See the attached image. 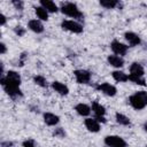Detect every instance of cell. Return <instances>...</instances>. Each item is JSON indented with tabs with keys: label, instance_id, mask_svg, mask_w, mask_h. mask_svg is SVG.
Returning <instances> with one entry per match:
<instances>
[{
	"label": "cell",
	"instance_id": "cell-12",
	"mask_svg": "<svg viewBox=\"0 0 147 147\" xmlns=\"http://www.w3.org/2000/svg\"><path fill=\"white\" fill-rule=\"evenodd\" d=\"M107 61H108V63H109L111 67H114V68H118V69H119L121 67L124 65V60H123V57H122V56H118V55H116V54L108 55Z\"/></svg>",
	"mask_w": 147,
	"mask_h": 147
},
{
	"label": "cell",
	"instance_id": "cell-22",
	"mask_svg": "<svg viewBox=\"0 0 147 147\" xmlns=\"http://www.w3.org/2000/svg\"><path fill=\"white\" fill-rule=\"evenodd\" d=\"M34 13H36L37 17H38L40 21H47V20H48V11H47L44 7H41V6L36 7V8H34Z\"/></svg>",
	"mask_w": 147,
	"mask_h": 147
},
{
	"label": "cell",
	"instance_id": "cell-11",
	"mask_svg": "<svg viewBox=\"0 0 147 147\" xmlns=\"http://www.w3.org/2000/svg\"><path fill=\"white\" fill-rule=\"evenodd\" d=\"M28 28L34 33H42L45 30L40 20H30L28 23Z\"/></svg>",
	"mask_w": 147,
	"mask_h": 147
},
{
	"label": "cell",
	"instance_id": "cell-1",
	"mask_svg": "<svg viewBox=\"0 0 147 147\" xmlns=\"http://www.w3.org/2000/svg\"><path fill=\"white\" fill-rule=\"evenodd\" d=\"M21 82L22 79H21L20 74L14 70L7 71L6 76H1L0 78V84L3 87L5 92L13 99H18L23 96V93L20 88Z\"/></svg>",
	"mask_w": 147,
	"mask_h": 147
},
{
	"label": "cell",
	"instance_id": "cell-27",
	"mask_svg": "<svg viewBox=\"0 0 147 147\" xmlns=\"http://www.w3.org/2000/svg\"><path fill=\"white\" fill-rule=\"evenodd\" d=\"M22 147H37L33 139H26L22 142Z\"/></svg>",
	"mask_w": 147,
	"mask_h": 147
},
{
	"label": "cell",
	"instance_id": "cell-7",
	"mask_svg": "<svg viewBox=\"0 0 147 147\" xmlns=\"http://www.w3.org/2000/svg\"><path fill=\"white\" fill-rule=\"evenodd\" d=\"M96 90L100 91V92H102L103 94H106L108 96H114L117 93V88L114 85H111L110 83H107V82L106 83H100L96 86Z\"/></svg>",
	"mask_w": 147,
	"mask_h": 147
},
{
	"label": "cell",
	"instance_id": "cell-15",
	"mask_svg": "<svg viewBox=\"0 0 147 147\" xmlns=\"http://www.w3.org/2000/svg\"><path fill=\"white\" fill-rule=\"evenodd\" d=\"M91 109L94 113L95 117H105V115H106V108L101 103H99L98 101H93L92 102Z\"/></svg>",
	"mask_w": 147,
	"mask_h": 147
},
{
	"label": "cell",
	"instance_id": "cell-33",
	"mask_svg": "<svg viewBox=\"0 0 147 147\" xmlns=\"http://www.w3.org/2000/svg\"><path fill=\"white\" fill-rule=\"evenodd\" d=\"M144 127H145V130H146V131H147V123H146V124H145V126H144Z\"/></svg>",
	"mask_w": 147,
	"mask_h": 147
},
{
	"label": "cell",
	"instance_id": "cell-6",
	"mask_svg": "<svg viewBox=\"0 0 147 147\" xmlns=\"http://www.w3.org/2000/svg\"><path fill=\"white\" fill-rule=\"evenodd\" d=\"M74 76L78 84H88L92 78V74L85 69H77L74 71Z\"/></svg>",
	"mask_w": 147,
	"mask_h": 147
},
{
	"label": "cell",
	"instance_id": "cell-26",
	"mask_svg": "<svg viewBox=\"0 0 147 147\" xmlns=\"http://www.w3.org/2000/svg\"><path fill=\"white\" fill-rule=\"evenodd\" d=\"M14 32H15L18 37H22V36L25 34V29H24L23 26H21V25H17V26L14 28Z\"/></svg>",
	"mask_w": 147,
	"mask_h": 147
},
{
	"label": "cell",
	"instance_id": "cell-19",
	"mask_svg": "<svg viewBox=\"0 0 147 147\" xmlns=\"http://www.w3.org/2000/svg\"><path fill=\"white\" fill-rule=\"evenodd\" d=\"M111 76L118 83H125V82L129 80V75L123 72V71H121V70H114L111 72Z\"/></svg>",
	"mask_w": 147,
	"mask_h": 147
},
{
	"label": "cell",
	"instance_id": "cell-3",
	"mask_svg": "<svg viewBox=\"0 0 147 147\" xmlns=\"http://www.w3.org/2000/svg\"><path fill=\"white\" fill-rule=\"evenodd\" d=\"M60 9H61L62 14H64L65 16L71 17L74 20H79L80 21L84 17V15L80 11V9L78 8V6L76 3H74V2H63L61 5Z\"/></svg>",
	"mask_w": 147,
	"mask_h": 147
},
{
	"label": "cell",
	"instance_id": "cell-18",
	"mask_svg": "<svg viewBox=\"0 0 147 147\" xmlns=\"http://www.w3.org/2000/svg\"><path fill=\"white\" fill-rule=\"evenodd\" d=\"M40 6L44 7L48 13H56L59 10V7L55 2L51 1V0H41L40 1Z\"/></svg>",
	"mask_w": 147,
	"mask_h": 147
},
{
	"label": "cell",
	"instance_id": "cell-4",
	"mask_svg": "<svg viewBox=\"0 0 147 147\" xmlns=\"http://www.w3.org/2000/svg\"><path fill=\"white\" fill-rule=\"evenodd\" d=\"M61 28L65 31L72 32V33H82L83 32V25L78 23L75 20H64L61 23Z\"/></svg>",
	"mask_w": 147,
	"mask_h": 147
},
{
	"label": "cell",
	"instance_id": "cell-16",
	"mask_svg": "<svg viewBox=\"0 0 147 147\" xmlns=\"http://www.w3.org/2000/svg\"><path fill=\"white\" fill-rule=\"evenodd\" d=\"M75 110L77 111V114L79 115V116H83V117H87L90 114H91V107L88 106V105H86V103H78V105H76V107H75Z\"/></svg>",
	"mask_w": 147,
	"mask_h": 147
},
{
	"label": "cell",
	"instance_id": "cell-2",
	"mask_svg": "<svg viewBox=\"0 0 147 147\" xmlns=\"http://www.w3.org/2000/svg\"><path fill=\"white\" fill-rule=\"evenodd\" d=\"M129 103L136 110H141L147 106V92L146 91H138L134 92L129 98Z\"/></svg>",
	"mask_w": 147,
	"mask_h": 147
},
{
	"label": "cell",
	"instance_id": "cell-29",
	"mask_svg": "<svg viewBox=\"0 0 147 147\" xmlns=\"http://www.w3.org/2000/svg\"><path fill=\"white\" fill-rule=\"evenodd\" d=\"M1 147H15V145H14V142H11L9 140H6V141L1 142Z\"/></svg>",
	"mask_w": 147,
	"mask_h": 147
},
{
	"label": "cell",
	"instance_id": "cell-25",
	"mask_svg": "<svg viewBox=\"0 0 147 147\" xmlns=\"http://www.w3.org/2000/svg\"><path fill=\"white\" fill-rule=\"evenodd\" d=\"M53 136L56 138H64L65 137V131L62 127H57L53 131Z\"/></svg>",
	"mask_w": 147,
	"mask_h": 147
},
{
	"label": "cell",
	"instance_id": "cell-14",
	"mask_svg": "<svg viewBox=\"0 0 147 147\" xmlns=\"http://www.w3.org/2000/svg\"><path fill=\"white\" fill-rule=\"evenodd\" d=\"M44 122L49 126H55L60 122V117L53 113H44Z\"/></svg>",
	"mask_w": 147,
	"mask_h": 147
},
{
	"label": "cell",
	"instance_id": "cell-23",
	"mask_svg": "<svg viewBox=\"0 0 147 147\" xmlns=\"http://www.w3.org/2000/svg\"><path fill=\"white\" fill-rule=\"evenodd\" d=\"M33 83L36 84V85H38V86H40V87H47V79L44 77V76H41V75H36V76H33Z\"/></svg>",
	"mask_w": 147,
	"mask_h": 147
},
{
	"label": "cell",
	"instance_id": "cell-31",
	"mask_svg": "<svg viewBox=\"0 0 147 147\" xmlns=\"http://www.w3.org/2000/svg\"><path fill=\"white\" fill-rule=\"evenodd\" d=\"M7 52V47H6V45L3 44V42H0V53L1 54H5Z\"/></svg>",
	"mask_w": 147,
	"mask_h": 147
},
{
	"label": "cell",
	"instance_id": "cell-9",
	"mask_svg": "<svg viewBox=\"0 0 147 147\" xmlns=\"http://www.w3.org/2000/svg\"><path fill=\"white\" fill-rule=\"evenodd\" d=\"M124 38H125L126 42H127V44H129L131 47L138 46V45L141 42V39H140V37H139L137 33L132 32V31H126V32L124 33Z\"/></svg>",
	"mask_w": 147,
	"mask_h": 147
},
{
	"label": "cell",
	"instance_id": "cell-20",
	"mask_svg": "<svg viewBox=\"0 0 147 147\" xmlns=\"http://www.w3.org/2000/svg\"><path fill=\"white\" fill-rule=\"evenodd\" d=\"M115 119H116V122H117L119 125L127 126V125H130V124H131L130 118H129L126 115L122 114V113H116V114H115Z\"/></svg>",
	"mask_w": 147,
	"mask_h": 147
},
{
	"label": "cell",
	"instance_id": "cell-5",
	"mask_svg": "<svg viewBox=\"0 0 147 147\" xmlns=\"http://www.w3.org/2000/svg\"><path fill=\"white\" fill-rule=\"evenodd\" d=\"M103 142L108 147H126V141L119 136H107Z\"/></svg>",
	"mask_w": 147,
	"mask_h": 147
},
{
	"label": "cell",
	"instance_id": "cell-13",
	"mask_svg": "<svg viewBox=\"0 0 147 147\" xmlns=\"http://www.w3.org/2000/svg\"><path fill=\"white\" fill-rule=\"evenodd\" d=\"M52 88L57 94H60V95H67L69 93V87L65 84H63L61 82H57V80H55V82L52 83Z\"/></svg>",
	"mask_w": 147,
	"mask_h": 147
},
{
	"label": "cell",
	"instance_id": "cell-32",
	"mask_svg": "<svg viewBox=\"0 0 147 147\" xmlns=\"http://www.w3.org/2000/svg\"><path fill=\"white\" fill-rule=\"evenodd\" d=\"M25 57H26V53H22L21 56H20V65H23V64H24Z\"/></svg>",
	"mask_w": 147,
	"mask_h": 147
},
{
	"label": "cell",
	"instance_id": "cell-24",
	"mask_svg": "<svg viewBox=\"0 0 147 147\" xmlns=\"http://www.w3.org/2000/svg\"><path fill=\"white\" fill-rule=\"evenodd\" d=\"M129 80H131L133 84L140 85V86H145L146 85V80L144 77H139V76H134V75H129Z\"/></svg>",
	"mask_w": 147,
	"mask_h": 147
},
{
	"label": "cell",
	"instance_id": "cell-17",
	"mask_svg": "<svg viewBox=\"0 0 147 147\" xmlns=\"http://www.w3.org/2000/svg\"><path fill=\"white\" fill-rule=\"evenodd\" d=\"M130 75L144 77V75H145L144 67H142L140 63H138V62H133V63L130 65Z\"/></svg>",
	"mask_w": 147,
	"mask_h": 147
},
{
	"label": "cell",
	"instance_id": "cell-30",
	"mask_svg": "<svg viewBox=\"0 0 147 147\" xmlns=\"http://www.w3.org/2000/svg\"><path fill=\"white\" fill-rule=\"evenodd\" d=\"M6 22H7V17L3 15V14H0V25H5L6 24Z\"/></svg>",
	"mask_w": 147,
	"mask_h": 147
},
{
	"label": "cell",
	"instance_id": "cell-21",
	"mask_svg": "<svg viewBox=\"0 0 147 147\" xmlns=\"http://www.w3.org/2000/svg\"><path fill=\"white\" fill-rule=\"evenodd\" d=\"M100 6L106 8V9H114L116 7H119L121 3L117 0H101L100 1Z\"/></svg>",
	"mask_w": 147,
	"mask_h": 147
},
{
	"label": "cell",
	"instance_id": "cell-8",
	"mask_svg": "<svg viewBox=\"0 0 147 147\" xmlns=\"http://www.w3.org/2000/svg\"><path fill=\"white\" fill-rule=\"evenodd\" d=\"M110 48L114 52V54H116L118 56H123L127 52V46L125 44L118 41V40H113L110 44Z\"/></svg>",
	"mask_w": 147,
	"mask_h": 147
},
{
	"label": "cell",
	"instance_id": "cell-28",
	"mask_svg": "<svg viewBox=\"0 0 147 147\" xmlns=\"http://www.w3.org/2000/svg\"><path fill=\"white\" fill-rule=\"evenodd\" d=\"M13 5H14V7L16 8V9H18V10H22L23 8H24V2L23 1H18V0H13V2H11Z\"/></svg>",
	"mask_w": 147,
	"mask_h": 147
},
{
	"label": "cell",
	"instance_id": "cell-10",
	"mask_svg": "<svg viewBox=\"0 0 147 147\" xmlns=\"http://www.w3.org/2000/svg\"><path fill=\"white\" fill-rule=\"evenodd\" d=\"M84 125L85 127L90 131V132H99L100 131V123L95 119V118H90L87 117L84 121Z\"/></svg>",
	"mask_w": 147,
	"mask_h": 147
}]
</instances>
